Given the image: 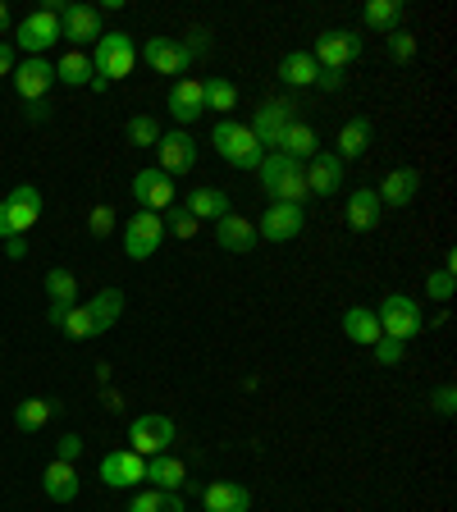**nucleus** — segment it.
<instances>
[{
  "label": "nucleus",
  "mask_w": 457,
  "mask_h": 512,
  "mask_svg": "<svg viewBox=\"0 0 457 512\" xmlns=\"http://www.w3.org/2000/svg\"><path fill=\"white\" fill-rule=\"evenodd\" d=\"M160 243H165V215L138 211L133 220H124V256L128 261H147V256H156Z\"/></svg>",
  "instance_id": "obj_11"
},
{
  "label": "nucleus",
  "mask_w": 457,
  "mask_h": 512,
  "mask_svg": "<svg viewBox=\"0 0 457 512\" xmlns=\"http://www.w3.org/2000/svg\"><path fill=\"white\" fill-rule=\"evenodd\" d=\"M215 243L224 247V252H234V256H247L256 247V224L247 220V215H224V220H215Z\"/></svg>",
  "instance_id": "obj_21"
},
{
  "label": "nucleus",
  "mask_w": 457,
  "mask_h": 512,
  "mask_svg": "<svg viewBox=\"0 0 457 512\" xmlns=\"http://www.w3.org/2000/svg\"><path fill=\"white\" fill-rule=\"evenodd\" d=\"M256 174H261V188H266L270 202H279V206L307 202V165H302V160L284 156V151H266V160L256 165Z\"/></svg>",
  "instance_id": "obj_1"
},
{
  "label": "nucleus",
  "mask_w": 457,
  "mask_h": 512,
  "mask_svg": "<svg viewBox=\"0 0 457 512\" xmlns=\"http://www.w3.org/2000/svg\"><path fill=\"white\" fill-rule=\"evenodd\" d=\"M279 78H284V87H316L320 64L311 60V51H288L279 60Z\"/></svg>",
  "instance_id": "obj_30"
},
{
  "label": "nucleus",
  "mask_w": 457,
  "mask_h": 512,
  "mask_svg": "<svg viewBox=\"0 0 457 512\" xmlns=\"http://www.w3.org/2000/svg\"><path fill=\"white\" fill-rule=\"evenodd\" d=\"M55 42H60V14H55L51 5H42V10L23 14V19L14 23V51H23V55H46Z\"/></svg>",
  "instance_id": "obj_8"
},
{
  "label": "nucleus",
  "mask_w": 457,
  "mask_h": 512,
  "mask_svg": "<svg viewBox=\"0 0 457 512\" xmlns=\"http://www.w3.org/2000/svg\"><path fill=\"white\" fill-rule=\"evenodd\" d=\"M142 60H147L156 74H170V78L192 69V60L179 46V37H147V42H142Z\"/></svg>",
  "instance_id": "obj_20"
},
{
  "label": "nucleus",
  "mask_w": 457,
  "mask_h": 512,
  "mask_svg": "<svg viewBox=\"0 0 457 512\" xmlns=\"http://www.w3.org/2000/svg\"><path fill=\"white\" fill-rule=\"evenodd\" d=\"M206 87V110H220L229 119V110H238V83L234 78H202Z\"/></svg>",
  "instance_id": "obj_36"
},
{
  "label": "nucleus",
  "mask_w": 457,
  "mask_h": 512,
  "mask_svg": "<svg viewBox=\"0 0 457 512\" xmlns=\"http://www.w3.org/2000/svg\"><path fill=\"white\" fill-rule=\"evenodd\" d=\"M170 110H174V124L188 128L206 115V87L202 78H174L170 87Z\"/></svg>",
  "instance_id": "obj_18"
},
{
  "label": "nucleus",
  "mask_w": 457,
  "mask_h": 512,
  "mask_svg": "<svg viewBox=\"0 0 457 512\" xmlns=\"http://www.w3.org/2000/svg\"><path fill=\"white\" fill-rule=\"evenodd\" d=\"M375 197H380V206H394V211L412 206L416 197H421V170H416V165H398V170H389L384 183L375 188Z\"/></svg>",
  "instance_id": "obj_17"
},
{
  "label": "nucleus",
  "mask_w": 457,
  "mask_h": 512,
  "mask_svg": "<svg viewBox=\"0 0 457 512\" xmlns=\"http://www.w3.org/2000/svg\"><path fill=\"white\" fill-rule=\"evenodd\" d=\"M202 503L206 512H247L252 508V490L238 485V480H215V485L202 490Z\"/></svg>",
  "instance_id": "obj_23"
},
{
  "label": "nucleus",
  "mask_w": 457,
  "mask_h": 512,
  "mask_svg": "<svg viewBox=\"0 0 457 512\" xmlns=\"http://www.w3.org/2000/svg\"><path fill=\"white\" fill-rule=\"evenodd\" d=\"M83 458V435H60L55 439V462H78Z\"/></svg>",
  "instance_id": "obj_45"
},
{
  "label": "nucleus",
  "mask_w": 457,
  "mask_h": 512,
  "mask_svg": "<svg viewBox=\"0 0 457 512\" xmlns=\"http://www.w3.org/2000/svg\"><path fill=\"white\" fill-rule=\"evenodd\" d=\"M55 83L87 87V83H92V55H87V51H64L60 64H55Z\"/></svg>",
  "instance_id": "obj_33"
},
{
  "label": "nucleus",
  "mask_w": 457,
  "mask_h": 512,
  "mask_svg": "<svg viewBox=\"0 0 457 512\" xmlns=\"http://www.w3.org/2000/svg\"><path fill=\"white\" fill-rule=\"evenodd\" d=\"M298 124V101L293 96H270V101H261L252 115V138L261 142V151H279V142H284V133Z\"/></svg>",
  "instance_id": "obj_6"
},
{
  "label": "nucleus",
  "mask_w": 457,
  "mask_h": 512,
  "mask_svg": "<svg viewBox=\"0 0 457 512\" xmlns=\"http://www.w3.org/2000/svg\"><path fill=\"white\" fill-rule=\"evenodd\" d=\"M403 352H407V343H398V339H375L371 343L375 366H398V362H403Z\"/></svg>",
  "instance_id": "obj_44"
},
{
  "label": "nucleus",
  "mask_w": 457,
  "mask_h": 512,
  "mask_svg": "<svg viewBox=\"0 0 457 512\" xmlns=\"http://www.w3.org/2000/svg\"><path fill=\"white\" fill-rule=\"evenodd\" d=\"M128 192H133V202H138V211H170L174 206V179L165 170H138L133 174V183H128Z\"/></svg>",
  "instance_id": "obj_13"
},
{
  "label": "nucleus",
  "mask_w": 457,
  "mask_h": 512,
  "mask_svg": "<svg viewBox=\"0 0 457 512\" xmlns=\"http://www.w3.org/2000/svg\"><path fill=\"white\" fill-rule=\"evenodd\" d=\"M14 64H19V51H14V42H5V37H0V78H10Z\"/></svg>",
  "instance_id": "obj_47"
},
{
  "label": "nucleus",
  "mask_w": 457,
  "mask_h": 512,
  "mask_svg": "<svg viewBox=\"0 0 457 512\" xmlns=\"http://www.w3.org/2000/svg\"><path fill=\"white\" fill-rule=\"evenodd\" d=\"M10 28H14V19H10V5L0 0V32H10Z\"/></svg>",
  "instance_id": "obj_51"
},
{
  "label": "nucleus",
  "mask_w": 457,
  "mask_h": 512,
  "mask_svg": "<svg viewBox=\"0 0 457 512\" xmlns=\"http://www.w3.org/2000/svg\"><path fill=\"white\" fill-rule=\"evenodd\" d=\"M147 480H151V490L179 494L183 485H188V467H183V458H174V453H160V458H147Z\"/></svg>",
  "instance_id": "obj_26"
},
{
  "label": "nucleus",
  "mask_w": 457,
  "mask_h": 512,
  "mask_svg": "<svg viewBox=\"0 0 457 512\" xmlns=\"http://www.w3.org/2000/svg\"><path fill=\"white\" fill-rule=\"evenodd\" d=\"M384 220V206L380 197H375V188H357L348 197V229L352 234H375Z\"/></svg>",
  "instance_id": "obj_22"
},
{
  "label": "nucleus",
  "mask_w": 457,
  "mask_h": 512,
  "mask_svg": "<svg viewBox=\"0 0 457 512\" xmlns=\"http://www.w3.org/2000/svg\"><path fill=\"white\" fill-rule=\"evenodd\" d=\"M106 407H110V412H119V407H124V398H119L115 389H106Z\"/></svg>",
  "instance_id": "obj_52"
},
{
  "label": "nucleus",
  "mask_w": 457,
  "mask_h": 512,
  "mask_svg": "<svg viewBox=\"0 0 457 512\" xmlns=\"http://www.w3.org/2000/svg\"><path fill=\"white\" fill-rule=\"evenodd\" d=\"M179 46L188 51V60H206L211 55V28H188V37H179Z\"/></svg>",
  "instance_id": "obj_42"
},
{
  "label": "nucleus",
  "mask_w": 457,
  "mask_h": 512,
  "mask_svg": "<svg viewBox=\"0 0 457 512\" xmlns=\"http://www.w3.org/2000/svg\"><path fill=\"white\" fill-rule=\"evenodd\" d=\"M101 480L110 490H138L147 480V458H138L133 448H115V453L101 458Z\"/></svg>",
  "instance_id": "obj_16"
},
{
  "label": "nucleus",
  "mask_w": 457,
  "mask_h": 512,
  "mask_svg": "<svg viewBox=\"0 0 457 512\" xmlns=\"http://www.w3.org/2000/svg\"><path fill=\"white\" fill-rule=\"evenodd\" d=\"M430 407H435L439 416H453L457 412V389L453 384H439L435 394H430Z\"/></svg>",
  "instance_id": "obj_46"
},
{
  "label": "nucleus",
  "mask_w": 457,
  "mask_h": 512,
  "mask_svg": "<svg viewBox=\"0 0 457 512\" xmlns=\"http://www.w3.org/2000/svg\"><path fill=\"white\" fill-rule=\"evenodd\" d=\"M362 37L352 28H330V32H320L316 46H311V60L320 64V69H334V74H343V69H352V64L362 60Z\"/></svg>",
  "instance_id": "obj_9"
},
{
  "label": "nucleus",
  "mask_w": 457,
  "mask_h": 512,
  "mask_svg": "<svg viewBox=\"0 0 457 512\" xmlns=\"http://www.w3.org/2000/svg\"><path fill=\"white\" fill-rule=\"evenodd\" d=\"M5 256H10V261H23V256H28V238H5Z\"/></svg>",
  "instance_id": "obj_48"
},
{
  "label": "nucleus",
  "mask_w": 457,
  "mask_h": 512,
  "mask_svg": "<svg viewBox=\"0 0 457 512\" xmlns=\"http://www.w3.org/2000/svg\"><path fill=\"white\" fill-rule=\"evenodd\" d=\"M343 192V160L334 151H316L307 160V197H334Z\"/></svg>",
  "instance_id": "obj_19"
},
{
  "label": "nucleus",
  "mask_w": 457,
  "mask_h": 512,
  "mask_svg": "<svg viewBox=\"0 0 457 512\" xmlns=\"http://www.w3.org/2000/svg\"><path fill=\"white\" fill-rule=\"evenodd\" d=\"M211 142H215V151L224 156V165H234V170H256V165L266 160L261 142L252 138V128L238 124V119H220V124L211 128Z\"/></svg>",
  "instance_id": "obj_4"
},
{
  "label": "nucleus",
  "mask_w": 457,
  "mask_h": 512,
  "mask_svg": "<svg viewBox=\"0 0 457 512\" xmlns=\"http://www.w3.org/2000/svg\"><path fill=\"white\" fill-rule=\"evenodd\" d=\"M316 87H325V92H339V87H343V74H334V69H320Z\"/></svg>",
  "instance_id": "obj_49"
},
{
  "label": "nucleus",
  "mask_w": 457,
  "mask_h": 512,
  "mask_svg": "<svg viewBox=\"0 0 457 512\" xmlns=\"http://www.w3.org/2000/svg\"><path fill=\"white\" fill-rule=\"evenodd\" d=\"M179 430L165 412H142L128 421V448L138 453V458H160V453H170Z\"/></svg>",
  "instance_id": "obj_7"
},
{
  "label": "nucleus",
  "mask_w": 457,
  "mask_h": 512,
  "mask_svg": "<svg viewBox=\"0 0 457 512\" xmlns=\"http://www.w3.org/2000/svg\"><path fill=\"white\" fill-rule=\"evenodd\" d=\"M183 206H188L197 220H224V215L234 211V206H229V192H224V188H206V183H202V188H188Z\"/></svg>",
  "instance_id": "obj_28"
},
{
  "label": "nucleus",
  "mask_w": 457,
  "mask_h": 512,
  "mask_svg": "<svg viewBox=\"0 0 457 512\" xmlns=\"http://www.w3.org/2000/svg\"><path fill=\"white\" fill-rule=\"evenodd\" d=\"M426 293H430L435 302H453V293H457V266L430 270V275H426Z\"/></svg>",
  "instance_id": "obj_39"
},
{
  "label": "nucleus",
  "mask_w": 457,
  "mask_h": 512,
  "mask_svg": "<svg viewBox=\"0 0 457 512\" xmlns=\"http://www.w3.org/2000/svg\"><path fill=\"white\" fill-rule=\"evenodd\" d=\"M42 215V188L37 183H14L0 197V243L5 238H28V229Z\"/></svg>",
  "instance_id": "obj_2"
},
{
  "label": "nucleus",
  "mask_w": 457,
  "mask_h": 512,
  "mask_svg": "<svg viewBox=\"0 0 457 512\" xmlns=\"http://www.w3.org/2000/svg\"><path fill=\"white\" fill-rule=\"evenodd\" d=\"M51 412H55L51 398H23V403L14 407V426L32 435V430H42L46 421H51Z\"/></svg>",
  "instance_id": "obj_37"
},
{
  "label": "nucleus",
  "mask_w": 457,
  "mask_h": 512,
  "mask_svg": "<svg viewBox=\"0 0 457 512\" xmlns=\"http://www.w3.org/2000/svg\"><path fill=\"white\" fill-rule=\"evenodd\" d=\"M371 138H375V124L366 115H357V119H348V124L339 128V142H334V156L343 160V165H348V160H362L366 151H371Z\"/></svg>",
  "instance_id": "obj_24"
},
{
  "label": "nucleus",
  "mask_w": 457,
  "mask_h": 512,
  "mask_svg": "<svg viewBox=\"0 0 457 512\" xmlns=\"http://www.w3.org/2000/svg\"><path fill=\"white\" fill-rule=\"evenodd\" d=\"M375 320H380V334H384V339H398V343H412L416 334L426 330L421 302L407 298V293H384L380 307H375Z\"/></svg>",
  "instance_id": "obj_3"
},
{
  "label": "nucleus",
  "mask_w": 457,
  "mask_h": 512,
  "mask_svg": "<svg viewBox=\"0 0 457 512\" xmlns=\"http://www.w3.org/2000/svg\"><path fill=\"white\" fill-rule=\"evenodd\" d=\"M156 156H160L156 170H165L170 179L174 174H192V165H197V138H192L188 128H170V133H160Z\"/></svg>",
  "instance_id": "obj_15"
},
{
  "label": "nucleus",
  "mask_w": 457,
  "mask_h": 512,
  "mask_svg": "<svg viewBox=\"0 0 457 512\" xmlns=\"http://www.w3.org/2000/svg\"><path fill=\"white\" fill-rule=\"evenodd\" d=\"M115 206H92V215H87V234L92 238H110L115 234Z\"/></svg>",
  "instance_id": "obj_43"
},
{
  "label": "nucleus",
  "mask_w": 457,
  "mask_h": 512,
  "mask_svg": "<svg viewBox=\"0 0 457 512\" xmlns=\"http://www.w3.org/2000/svg\"><path fill=\"white\" fill-rule=\"evenodd\" d=\"M165 220H170V229H174V238H183V243H188V238H197V234H202V220H197V215H192L188 211V206H174V211L170 215H165Z\"/></svg>",
  "instance_id": "obj_40"
},
{
  "label": "nucleus",
  "mask_w": 457,
  "mask_h": 512,
  "mask_svg": "<svg viewBox=\"0 0 457 512\" xmlns=\"http://www.w3.org/2000/svg\"><path fill=\"white\" fill-rule=\"evenodd\" d=\"M279 151H284V156H293V160H302V165H307L311 156H316L320 151V138H316V128L307 124V119H298V124L288 128L284 133V142H279Z\"/></svg>",
  "instance_id": "obj_32"
},
{
  "label": "nucleus",
  "mask_w": 457,
  "mask_h": 512,
  "mask_svg": "<svg viewBox=\"0 0 457 512\" xmlns=\"http://www.w3.org/2000/svg\"><path fill=\"white\" fill-rule=\"evenodd\" d=\"M124 133H128V142H133V147H151V151H156V142H160V133H165V128H160L156 115H133Z\"/></svg>",
  "instance_id": "obj_38"
},
{
  "label": "nucleus",
  "mask_w": 457,
  "mask_h": 512,
  "mask_svg": "<svg viewBox=\"0 0 457 512\" xmlns=\"http://www.w3.org/2000/svg\"><path fill=\"white\" fill-rule=\"evenodd\" d=\"M343 339L348 343H357V348H371L375 339H384L380 334V320H375V307H348L343 311Z\"/></svg>",
  "instance_id": "obj_25"
},
{
  "label": "nucleus",
  "mask_w": 457,
  "mask_h": 512,
  "mask_svg": "<svg viewBox=\"0 0 457 512\" xmlns=\"http://www.w3.org/2000/svg\"><path fill=\"white\" fill-rule=\"evenodd\" d=\"M42 490L51 503H74L78 499V471L74 462H51V467L42 471Z\"/></svg>",
  "instance_id": "obj_29"
},
{
  "label": "nucleus",
  "mask_w": 457,
  "mask_h": 512,
  "mask_svg": "<svg viewBox=\"0 0 457 512\" xmlns=\"http://www.w3.org/2000/svg\"><path fill=\"white\" fill-rule=\"evenodd\" d=\"M10 83H14V92H19L23 106H32V101H46V92L55 87V64L46 60V55H28V60L14 64Z\"/></svg>",
  "instance_id": "obj_12"
},
{
  "label": "nucleus",
  "mask_w": 457,
  "mask_h": 512,
  "mask_svg": "<svg viewBox=\"0 0 457 512\" xmlns=\"http://www.w3.org/2000/svg\"><path fill=\"white\" fill-rule=\"evenodd\" d=\"M138 69V42L128 32H101V42L92 51V74L106 78V83H119Z\"/></svg>",
  "instance_id": "obj_5"
},
{
  "label": "nucleus",
  "mask_w": 457,
  "mask_h": 512,
  "mask_svg": "<svg viewBox=\"0 0 457 512\" xmlns=\"http://www.w3.org/2000/svg\"><path fill=\"white\" fill-rule=\"evenodd\" d=\"M42 288H46V298H51L55 307H74V302H78V275H74V270H64V266L46 270Z\"/></svg>",
  "instance_id": "obj_34"
},
{
  "label": "nucleus",
  "mask_w": 457,
  "mask_h": 512,
  "mask_svg": "<svg viewBox=\"0 0 457 512\" xmlns=\"http://www.w3.org/2000/svg\"><path fill=\"white\" fill-rule=\"evenodd\" d=\"M28 115H32V119H37V124H42V119H46V115H51V101H32V110H28Z\"/></svg>",
  "instance_id": "obj_50"
},
{
  "label": "nucleus",
  "mask_w": 457,
  "mask_h": 512,
  "mask_svg": "<svg viewBox=\"0 0 457 512\" xmlns=\"http://www.w3.org/2000/svg\"><path fill=\"white\" fill-rule=\"evenodd\" d=\"M87 307V316H92V330L96 334H106V330H115V320L124 316V288H101L92 302H83Z\"/></svg>",
  "instance_id": "obj_27"
},
{
  "label": "nucleus",
  "mask_w": 457,
  "mask_h": 512,
  "mask_svg": "<svg viewBox=\"0 0 457 512\" xmlns=\"http://www.w3.org/2000/svg\"><path fill=\"white\" fill-rule=\"evenodd\" d=\"M362 23L371 32H384V37L398 32L403 28V0H371V5L362 10Z\"/></svg>",
  "instance_id": "obj_31"
},
{
  "label": "nucleus",
  "mask_w": 457,
  "mask_h": 512,
  "mask_svg": "<svg viewBox=\"0 0 457 512\" xmlns=\"http://www.w3.org/2000/svg\"><path fill=\"white\" fill-rule=\"evenodd\" d=\"M128 512H188L183 494H170V490H138Z\"/></svg>",
  "instance_id": "obj_35"
},
{
  "label": "nucleus",
  "mask_w": 457,
  "mask_h": 512,
  "mask_svg": "<svg viewBox=\"0 0 457 512\" xmlns=\"http://www.w3.org/2000/svg\"><path fill=\"white\" fill-rule=\"evenodd\" d=\"M389 60H394V64H412L416 60V37L407 28L389 32Z\"/></svg>",
  "instance_id": "obj_41"
},
{
  "label": "nucleus",
  "mask_w": 457,
  "mask_h": 512,
  "mask_svg": "<svg viewBox=\"0 0 457 512\" xmlns=\"http://www.w3.org/2000/svg\"><path fill=\"white\" fill-rule=\"evenodd\" d=\"M101 10L96 5H87V0H69L64 5L60 0V42H74V51H83V46H96L101 42Z\"/></svg>",
  "instance_id": "obj_10"
},
{
  "label": "nucleus",
  "mask_w": 457,
  "mask_h": 512,
  "mask_svg": "<svg viewBox=\"0 0 457 512\" xmlns=\"http://www.w3.org/2000/svg\"><path fill=\"white\" fill-rule=\"evenodd\" d=\"M252 224H256V238H266V243H293V238L307 229V211H302V206L270 202L266 215H261V220H252Z\"/></svg>",
  "instance_id": "obj_14"
}]
</instances>
